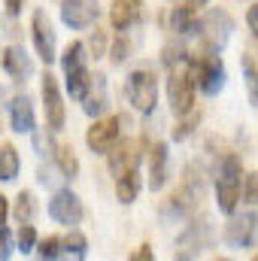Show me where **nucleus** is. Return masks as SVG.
<instances>
[{
  "mask_svg": "<svg viewBox=\"0 0 258 261\" xmlns=\"http://www.w3.org/2000/svg\"><path fill=\"white\" fill-rule=\"evenodd\" d=\"M203 197V176H200V167L197 164H189L186 173H183V186L167 197V203L161 206V213L167 219H189L192 210L200 203Z\"/></svg>",
  "mask_w": 258,
  "mask_h": 261,
  "instance_id": "f257e3e1",
  "label": "nucleus"
},
{
  "mask_svg": "<svg viewBox=\"0 0 258 261\" xmlns=\"http://www.w3.org/2000/svg\"><path fill=\"white\" fill-rule=\"evenodd\" d=\"M240 192H243V164L237 155H225L219 170H216V200H219V210L225 216L237 213Z\"/></svg>",
  "mask_w": 258,
  "mask_h": 261,
  "instance_id": "f03ea898",
  "label": "nucleus"
},
{
  "mask_svg": "<svg viewBox=\"0 0 258 261\" xmlns=\"http://www.w3.org/2000/svg\"><path fill=\"white\" fill-rule=\"evenodd\" d=\"M231 34H234V18L228 15V9L216 6V9H210V12L200 18V31H197V37L203 40L207 52H222V49L228 46Z\"/></svg>",
  "mask_w": 258,
  "mask_h": 261,
  "instance_id": "7ed1b4c3",
  "label": "nucleus"
},
{
  "mask_svg": "<svg viewBox=\"0 0 258 261\" xmlns=\"http://www.w3.org/2000/svg\"><path fill=\"white\" fill-rule=\"evenodd\" d=\"M128 100L143 116H149L158 103V76L149 67H137L128 76Z\"/></svg>",
  "mask_w": 258,
  "mask_h": 261,
  "instance_id": "20e7f679",
  "label": "nucleus"
},
{
  "mask_svg": "<svg viewBox=\"0 0 258 261\" xmlns=\"http://www.w3.org/2000/svg\"><path fill=\"white\" fill-rule=\"evenodd\" d=\"M225 243L231 249H249L258 243V213L246 210L240 216L231 213V222L225 225Z\"/></svg>",
  "mask_w": 258,
  "mask_h": 261,
  "instance_id": "39448f33",
  "label": "nucleus"
},
{
  "mask_svg": "<svg viewBox=\"0 0 258 261\" xmlns=\"http://www.w3.org/2000/svg\"><path fill=\"white\" fill-rule=\"evenodd\" d=\"M122 125H125V116H110V119H94V125L85 134V143L94 155H107L116 140L122 137Z\"/></svg>",
  "mask_w": 258,
  "mask_h": 261,
  "instance_id": "423d86ee",
  "label": "nucleus"
},
{
  "mask_svg": "<svg viewBox=\"0 0 258 261\" xmlns=\"http://www.w3.org/2000/svg\"><path fill=\"white\" fill-rule=\"evenodd\" d=\"M49 216L58 222V225H64V228H73V225H79L82 219H85V206H82V200L76 192H70V189H58L52 200H49Z\"/></svg>",
  "mask_w": 258,
  "mask_h": 261,
  "instance_id": "0eeeda50",
  "label": "nucleus"
},
{
  "mask_svg": "<svg viewBox=\"0 0 258 261\" xmlns=\"http://www.w3.org/2000/svg\"><path fill=\"white\" fill-rule=\"evenodd\" d=\"M31 37H34V46H37V55L46 64H52L58 58V43H55V28H52L49 15L43 9H37L34 18H31Z\"/></svg>",
  "mask_w": 258,
  "mask_h": 261,
  "instance_id": "6e6552de",
  "label": "nucleus"
},
{
  "mask_svg": "<svg viewBox=\"0 0 258 261\" xmlns=\"http://www.w3.org/2000/svg\"><path fill=\"white\" fill-rule=\"evenodd\" d=\"M100 18V3L97 0H64L61 3V21L73 31L91 28Z\"/></svg>",
  "mask_w": 258,
  "mask_h": 261,
  "instance_id": "1a4fd4ad",
  "label": "nucleus"
},
{
  "mask_svg": "<svg viewBox=\"0 0 258 261\" xmlns=\"http://www.w3.org/2000/svg\"><path fill=\"white\" fill-rule=\"evenodd\" d=\"M43 103H46V122H49V130H61L67 122L64 113V94L58 88V79L52 73L43 76Z\"/></svg>",
  "mask_w": 258,
  "mask_h": 261,
  "instance_id": "9d476101",
  "label": "nucleus"
},
{
  "mask_svg": "<svg viewBox=\"0 0 258 261\" xmlns=\"http://www.w3.org/2000/svg\"><path fill=\"white\" fill-rule=\"evenodd\" d=\"M167 97H170L173 113H176V116H186V113L194 107V82H192V76L173 70L170 79H167Z\"/></svg>",
  "mask_w": 258,
  "mask_h": 261,
  "instance_id": "9b49d317",
  "label": "nucleus"
},
{
  "mask_svg": "<svg viewBox=\"0 0 258 261\" xmlns=\"http://www.w3.org/2000/svg\"><path fill=\"white\" fill-rule=\"evenodd\" d=\"M210 225H207V219H197L192 222L183 234H179V240H176V258H189V255H197L200 249H207L210 246Z\"/></svg>",
  "mask_w": 258,
  "mask_h": 261,
  "instance_id": "f8f14e48",
  "label": "nucleus"
},
{
  "mask_svg": "<svg viewBox=\"0 0 258 261\" xmlns=\"http://www.w3.org/2000/svg\"><path fill=\"white\" fill-rule=\"evenodd\" d=\"M107 155H110V173H113V179H116V176H122V173H128V170H137L143 152H137V143H134V140H122V137H119L116 146H113Z\"/></svg>",
  "mask_w": 258,
  "mask_h": 261,
  "instance_id": "ddd939ff",
  "label": "nucleus"
},
{
  "mask_svg": "<svg viewBox=\"0 0 258 261\" xmlns=\"http://www.w3.org/2000/svg\"><path fill=\"white\" fill-rule=\"evenodd\" d=\"M0 64H3V70H6L15 82H24V79H31V73H34V61H31V55H28L21 46H6L3 55H0Z\"/></svg>",
  "mask_w": 258,
  "mask_h": 261,
  "instance_id": "4468645a",
  "label": "nucleus"
},
{
  "mask_svg": "<svg viewBox=\"0 0 258 261\" xmlns=\"http://www.w3.org/2000/svg\"><path fill=\"white\" fill-rule=\"evenodd\" d=\"M107 107H110V100H107V76L104 73H94L91 76V85H88V94L82 97V110L91 119H97Z\"/></svg>",
  "mask_w": 258,
  "mask_h": 261,
  "instance_id": "2eb2a0df",
  "label": "nucleus"
},
{
  "mask_svg": "<svg viewBox=\"0 0 258 261\" xmlns=\"http://www.w3.org/2000/svg\"><path fill=\"white\" fill-rule=\"evenodd\" d=\"M167 186V143H155L149 149V189L161 192Z\"/></svg>",
  "mask_w": 258,
  "mask_h": 261,
  "instance_id": "dca6fc26",
  "label": "nucleus"
},
{
  "mask_svg": "<svg viewBox=\"0 0 258 261\" xmlns=\"http://www.w3.org/2000/svg\"><path fill=\"white\" fill-rule=\"evenodd\" d=\"M9 119H12V130H18V134H31V130L37 128V116H34L31 97H24V94L12 97V103H9Z\"/></svg>",
  "mask_w": 258,
  "mask_h": 261,
  "instance_id": "f3484780",
  "label": "nucleus"
},
{
  "mask_svg": "<svg viewBox=\"0 0 258 261\" xmlns=\"http://www.w3.org/2000/svg\"><path fill=\"white\" fill-rule=\"evenodd\" d=\"M110 21L113 31H128L134 21H140V0H113Z\"/></svg>",
  "mask_w": 258,
  "mask_h": 261,
  "instance_id": "a211bd4d",
  "label": "nucleus"
},
{
  "mask_svg": "<svg viewBox=\"0 0 258 261\" xmlns=\"http://www.w3.org/2000/svg\"><path fill=\"white\" fill-rule=\"evenodd\" d=\"M170 28H173L179 37H197V31H200L197 9H194V6H176V9L170 12Z\"/></svg>",
  "mask_w": 258,
  "mask_h": 261,
  "instance_id": "6ab92c4d",
  "label": "nucleus"
},
{
  "mask_svg": "<svg viewBox=\"0 0 258 261\" xmlns=\"http://www.w3.org/2000/svg\"><path fill=\"white\" fill-rule=\"evenodd\" d=\"M21 170V158H18V149L12 143H3L0 146V182H12Z\"/></svg>",
  "mask_w": 258,
  "mask_h": 261,
  "instance_id": "aec40b11",
  "label": "nucleus"
},
{
  "mask_svg": "<svg viewBox=\"0 0 258 261\" xmlns=\"http://www.w3.org/2000/svg\"><path fill=\"white\" fill-rule=\"evenodd\" d=\"M140 195V170H128V173H122V176H116V197H119V203H134Z\"/></svg>",
  "mask_w": 258,
  "mask_h": 261,
  "instance_id": "412c9836",
  "label": "nucleus"
},
{
  "mask_svg": "<svg viewBox=\"0 0 258 261\" xmlns=\"http://www.w3.org/2000/svg\"><path fill=\"white\" fill-rule=\"evenodd\" d=\"M67 91H70V97L73 100H82L85 94H88V85H91V73H88V67H73V70H67Z\"/></svg>",
  "mask_w": 258,
  "mask_h": 261,
  "instance_id": "4be33fe9",
  "label": "nucleus"
},
{
  "mask_svg": "<svg viewBox=\"0 0 258 261\" xmlns=\"http://www.w3.org/2000/svg\"><path fill=\"white\" fill-rule=\"evenodd\" d=\"M52 155H55L58 170L64 173L67 179H76V176H79V158H76V152H73V146H70V143H58Z\"/></svg>",
  "mask_w": 258,
  "mask_h": 261,
  "instance_id": "5701e85b",
  "label": "nucleus"
},
{
  "mask_svg": "<svg viewBox=\"0 0 258 261\" xmlns=\"http://www.w3.org/2000/svg\"><path fill=\"white\" fill-rule=\"evenodd\" d=\"M12 216L18 219V225H21V222H34V216H37V197H34V192H28V189L18 192Z\"/></svg>",
  "mask_w": 258,
  "mask_h": 261,
  "instance_id": "b1692460",
  "label": "nucleus"
},
{
  "mask_svg": "<svg viewBox=\"0 0 258 261\" xmlns=\"http://www.w3.org/2000/svg\"><path fill=\"white\" fill-rule=\"evenodd\" d=\"M161 64L167 67V70H179V67L189 64V52H186V46L183 43H167L164 49H161Z\"/></svg>",
  "mask_w": 258,
  "mask_h": 261,
  "instance_id": "393cba45",
  "label": "nucleus"
},
{
  "mask_svg": "<svg viewBox=\"0 0 258 261\" xmlns=\"http://www.w3.org/2000/svg\"><path fill=\"white\" fill-rule=\"evenodd\" d=\"M131 49H134V43H131L128 31H116V40H113V46H110V61L116 67L125 64L131 58Z\"/></svg>",
  "mask_w": 258,
  "mask_h": 261,
  "instance_id": "a878e982",
  "label": "nucleus"
},
{
  "mask_svg": "<svg viewBox=\"0 0 258 261\" xmlns=\"http://www.w3.org/2000/svg\"><path fill=\"white\" fill-rule=\"evenodd\" d=\"M61 249H64V255L85 258V252H88V240H85V234H79L76 228H70V234L61 237Z\"/></svg>",
  "mask_w": 258,
  "mask_h": 261,
  "instance_id": "bb28decb",
  "label": "nucleus"
},
{
  "mask_svg": "<svg viewBox=\"0 0 258 261\" xmlns=\"http://www.w3.org/2000/svg\"><path fill=\"white\" fill-rule=\"evenodd\" d=\"M85 58H88V55H85V46H82L79 40H73V43L64 49V55H61V67H64V73L67 70H73V67H82L85 64Z\"/></svg>",
  "mask_w": 258,
  "mask_h": 261,
  "instance_id": "cd10ccee",
  "label": "nucleus"
},
{
  "mask_svg": "<svg viewBox=\"0 0 258 261\" xmlns=\"http://www.w3.org/2000/svg\"><path fill=\"white\" fill-rule=\"evenodd\" d=\"M82 46H85L88 58H94V61H97V58H104V55H107V34H104L100 28H94V31L88 34V40H85Z\"/></svg>",
  "mask_w": 258,
  "mask_h": 261,
  "instance_id": "c85d7f7f",
  "label": "nucleus"
},
{
  "mask_svg": "<svg viewBox=\"0 0 258 261\" xmlns=\"http://www.w3.org/2000/svg\"><path fill=\"white\" fill-rule=\"evenodd\" d=\"M15 246H18V252H21V255H28V252H34V246H37V231H34V225H31V222H21V228H18V240H15Z\"/></svg>",
  "mask_w": 258,
  "mask_h": 261,
  "instance_id": "c756f323",
  "label": "nucleus"
},
{
  "mask_svg": "<svg viewBox=\"0 0 258 261\" xmlns=\"http://www.w3.org/2000/svg\"><path fill=\"white\" fill-rule=\"evenodd\" d=\"M197 125H200V110H194V107H192V110L186 113V119L176 125V130H173V140H186L189 134H194V130H197Z\"/></svg>",
  "mask_w": 258,
  "mask_h": 261,
  "instance_id": "7c9ffc66",
  "label": "nucleus"
},
{
  "mask_svg": "<svg viewBox=\"0 0 258 261\" xmlns=\"http://www.w3.org/2000/svg\"><path fill=\"white\" fill-rule=\"evenodd\" d=\"M37 255L40 258H61L64 249H61V237H46V240H37Z\"/></svg>",
  "mask_w": 258,
  "mask_h": 261,
  "instance_id": "2f4dec72",
  "label": "nucleus"
},
{
  "mask_svg": "<svg viewBox=\"0 0 258 261\" xmlns=\"http://www.w3.org/2000/svg\"><path fill=\"white\" fill-rule=\"evenodd\" d=\"M243 70H246L249 97H252V103H258V70H255V61H252V55H243Z\"/></svg>",
  "mask_w": 258,
  "mask_h": 261,
  "instance_id": "473e14b6",
  "label": "nucleus"
},
{
  "mask_svg": "<svg viewBox=\"0 0 258 261\" xmlns=\"http://www.w3.org/2000/svg\"><path fill=\"white\" fill-rule=\"evenodd\" d=\"M240 195L246 197L249 203H258V173L243 176V192H240Z\"/></svg>",
  "mask_w": 258,
  "mask_h": 261,
  "instance_id": "72a5a7b5",
  "label": "nucleus"
},
{
  "mask_svg": "<svg viewBox=\"0 0 258 261\" xmlns=\"http://www.w3.org/2000/svg\"><path fill=\"white\" fill-rule=\"evenodd\" d=\"M12 258V240H9V231L6 225H0V261Z\"/></svg>",
  "mask_w": 258,
  "mask_h": 261,
  "instance_id": "f704fd0d",
  "label": "nucleus"
},
{
  "mask_svg": "<svg viewBox=\"0 0 258 261\" xmlns=\"http://www.w3.org/2000/svg\"><path fill=\"white\" fill-rule=\"evenodd\" d=\"M131 258H134V261H152V258H155V252H152V246H149V243H143L137 252H131Z\"/></svg>",
  "mask_w": 258,
  "mask_h": 261,
  "instance_id": "c9c22d12",
  "label": "nucleus"
},
{
  "mask_svg": "<svg viewBox=\"0 0 258 261\" xmlns=\"http://www.w3.org/2000/svg\"><path fill=\"white\" fill-rule=\"evenodd\" d=\"M3 6H6V12H9V15H21L24 0H3Z\"/></svg>",
  "mask_w": 258,
  "mask_h": 261,
  "instance_id": "e433bc0d",
  "label": "nucleus"
},
{
  "mask_svg": "<svg viewBox=\"0 0 258 261\" xmlns=\"http://www.w3.org/2000/svg\"><path fill=\"white\" fill-rule=\"evenodd\" d=\"M246 24L252 28V34L258 37V6H249V12H246Z\"/></svg>",
  "mask_w": 258,
  "mask_h": 261,
  "instance_id": "4c0bfd02",
  "label": "nucleus"
},
{
  "mask_svg": "<svg viewBox=\"0 0 258 261\" xmlns=\"http://www.w3.org/2000/svg\"><path fill=\"white\" fill-rule=\"evenodd\" d=\"M6 219H9V200L0 195V225H6Z\"/></svg>",
  "mask_w": 258,
  "mask_h": 261,
  "instance_id": "58836bf2",
  "label": "nucleus"
},
{
  "mask_svg": "<svg viewBox=\"0 0 258 261\" xmlns=\"http://www.w3.org/2000/svg\"><path fill=\"white\" fill-rule=\"evenodd\" d=\"M210 0H189V6H194V9H200V6H207Z\"/></svg>",
  "mask_w": 258,
  "mask_h": 261,
  "instance_id": "ea45409f",
  "label": "nucleus"
}]
</instances>
